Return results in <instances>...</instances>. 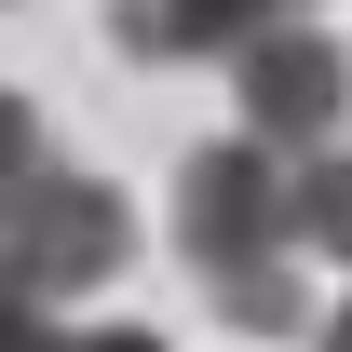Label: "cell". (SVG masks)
Here are the masks:
<instances>
[{
    "instance_id": "obj_6",
    "label": "cell",
    "mask_w": 352,
    "mask_h": 352,
    "mask_svg": "<svg viewBox=\"0 0 352 352\" xmlns=\"http://www.w3.org/2000/svg\"><path fill=\"white\" fill-rule=\"evenodd\" d=\"M41 163H54V149H41V109H28V95L0 82V204H14V190H28Z\"/></svg>"
},
{
    "instance_id": "obj_1",
    "label": "cell",
    "mask_w": 352,
    "mask_h": 352,
    "mask_svg": "<svg viewBox=\"0 0 352 352\" xmlns=\"http://www.w3.org/2000/svg\"><path fill=\"white\" fill-rule=\"evenodd\" d=\"M176 258L217 285L230 325H311L298 298V176H285V149H258V135H217V149H190L176 163Z\"/></svg>"
},
{
    "instance_id": "obj_8",
    "label": "cell",
    "mask_w": 352,
    "mask_h": 352,
    "mask_svg": "<svg viewBox=\"0 0 352 352\" xmlns=\"http://www.w3.org/2000/svg\"><path fill=\"white\" fill-rule=\"evenodd\" d=\"M54 352H163L149 325H54Z\"/></svg>"
},
{
    "instance_id": "obj_2",
    "label": "cell",
    "mask_w": 352,
    "mask_h": 352,
    "mask_svg": "<svg viewBox=\"0 0 352 352\" xmlns=\"http://www.w3.org/2000/svg\"><path fill=\"white\" fill-rule=\"evenodd\" d=\"M135 258V204L109 190V176H68V163H41L14 204H0V271L28 285V298H95L109 271Z\"/></svg>"
},
{
    "instance_id": "obj_5",
    "label": "cell",
    "mask_w": 352,
    "mask_h": 352,
    "mask_svg": "<svg viewBox=\"0 0 352 352\" xmlns=\"http://www.w3.org/2000/svg\"><path fill=\"white\" fill-rule=\"evenodd\" d=\"M298 258H339L352 271V135L298 163Z\"/></svg>"
},
{
    "instance_id": "obj_7",
    "label": "cell",
    "mask_w": 352,
    "mask_h": 352,
    "mask_svg": "<svg viewBox=\"0 0 352 352\" xmlns=\"http://www.w3.org/2000/svg\"><path fill=\"white\" fill-rule=\"evenodd\" d=\"M0 352H54V325H41V298L0 271Z\"/></svg>"
},
{
    "instance_id": "obj_3",
    "label": "cell",
    "mask_w": 352,
    "mask_h": 352,
    "mask_svg": "<svg viewBox=\"0 0 352 352\" xmlns=\"http://www.w3.org/2000/svg\"><path fill=\"white\" fill-rule=\"evenodd\" d=\"M230 109H244V135H258V149H339L352 135V54L325 41V28H285V14H271L258 41L230 54Z\"/></svg>"
},
{
    "instance_id": "obj_4",
    "label": "cell",
    "mask_w": 352,
    "mask_h": 352,
    "mask_svg": "<svg viewBox=\"0 0 352 352\" xmlns=\"http://www.w3.org/2000/svg\"><path fill=\"white\" fill-rule=\"evenodd\" d=\"M258 28H271L258 0H109V41H122L135 68H204V54L230 68Z\"/></svg>"
},
{
    "instance_id": "obj_9",
    "label": "cell",
    "mask_w": 352,
    "mask_h": 352,
    "mask_svg": "<svg viewBox=\"0 0 352 352\" xmlns=\"http://www.w3.org/2000/svg\"><path fill=\"white\" fill-rule=\"evenodd\" d=\"M311 352H352V298H339V311H311Z\"/></svg>"
}]
</instances>
